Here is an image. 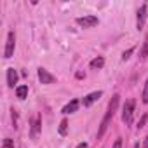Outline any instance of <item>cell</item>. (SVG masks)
<instances>
[{"label":"cell","mask_w":148,"mask_h":148,"mask_svg":"<svg viewBox=\"0 0 148 148\" xmlns=\"http://www.w3.org/2000/svg\"><path fill=\"white\" fill-rule=\"evenodd\" d=\"M119 103H120V96H119V94H115V96L112 98V101L108 103L106 113H105V117H103V120H101V125H99V131H98V139H101V138H103V134L106 132L108 124H110V120L113 119V115H115V112H117V108H119Z\"/></svg>","instance_id":"1"},{"label":"cell","mask_w":148,"mask_h":148,"mask_svg":"<svg viewBox=\"0 0 148 148\" xmlns=\"http://www.w3.org/2000/svg\"><path fill=\"white\" fill-rule=\"evenodd\" d=\"M134 106H136V101H134V99H129V101H125V105H124V108H122V120L125 122V125H131V124H132Z\"/></svg>","instance_id":"2"},{"label":"cell","mask_w":148,"mask_h":148,"mask_svg":"<svg viewBox=\"0 0 148 148\" xmlns=\"http://www.w3.org/2000/svg\"><path fill=\"white\" fill-rule=\"evenodd\" d=\"M14 47H16V35H14V32H9V33H7L5 49H4V58H5V59H9V58L14 54Z\"/></svg>","instance_id":"3"},{"label":"cell","mask_w":148,"mask_h":148,"mask_svg":"<svg viewBox=\"0 0 148 148\" xmlns=\"http://www.w3.org/2000/svg\"><path fill=\"white\" fill-rule=\"evenodd\" d=\"M98 18L96 16H84V18H77V23L80 25V26H84V28H92V26H96L98 25Z\"/></svg>","instance_id":"4"},{"label":"cell","mask_w":148,"mask_h":148,"mask_svg":"<svg viewBox=\"0 0 148 148\" xmlns=\"http://www.w3.org/2000/svg\"><path fill=\"white\" fill-rule=\"evenodd\" d=\"M146 11H148V5L143 4L139 9H138V21H136V28L141 30L145 26V21H146Z\"/></svg>","instance_id":"5"},{"label":"cell","mask_w":148,"mask_h":148,"mask_svg":"<svg viewBox=\"0 0 148 148\" xmlns=\"http://www.w3.org/2000/svg\"><path fill=\"white\" fill-rule=\"evenodd\" d=\"M38 80L42 82V84H52L54 80H56V77L54 75H51V73L45 70V68H38Z\"/></svg>","instance_id":"6"},{"label":"cell","mask_w":148,"mask_h":148,"mask_svg":"<svg viewBox=\"0 0 148 148\" xmlns=\"http://www.w3.org/2000/svg\"><path fill=\"white\" fill-rule=\"evenodd\" d=\"M101 96H103V92H101V91H96V92H91V94H87V96H86V98L82 99V105H84V106L87 108V106H91V105H92L94 101H98V99H99Z\"/></svg>","instance_id":"7"},{"label":"cell","mask_w":148,"mask_h":148,"mask_svg":"<svg viewBox=\"0 0 148 148\" xmlns=\"http://www.w3.org/2000/svg\"><path fill=\"white\" fill-rule=\"evenodd\" d=\"M16 82H18V71L14 68H9L7 70V86L9 87H14Z\"/></svg>","instance_id":"8"},{"label":"cell","mask_w":148,"mask_h":148,"mask_svg":"<svg viewBox=\"0 0 148 148\" xmlns=\"http://www.w3.org/2000/svg\"><path fill=\"white\" fill-rule=\"evenodd\" d=\"M40 127H42V120H40V117L33 119V120H32V131H30V136H32V138H35V136L38 134Z\"/></svg>","instance_id":"9"},{"label":"cell","mask_w":148,"mask_h":148,"mask_svg":"<svg viewBox=\"0 0 148 148\" xmlns=\"http://www.w3.org/2000/svg\"><path fill=\"white\" fill-rule=\"evenodd\" d=\"M79 105H80V103H79L77 99H71V101H70V103H68V105L63 108V113H64V115H68V113H73V112H77Z\"/></svg>","instance_id":"10"},{"label":"cell","mask_w":148,"mask_h":148,"mask_svg":"<svg viewBox=\"0 0 148 148\" xmlns=\"http://www.w3.org/2000/svg\"><path fill=\"white\" fill-rule=\"evenodd\" d=\"M16 96H18L19 99H25V98L28 96V86H19V87L16 89Z\"/></svg>","instance_id":"11"},{"label":"cell","mask_w":148,"mask_h":148,"mask_svg":"<svg viewBox=\"0 0 148 148\" xmlns=\"http://www.w3.org/2000/svg\"><path fill=\"white\" fill-rule=\"evenodd\" d=\"M103 64H105V59L101 58V56H98V58H94L92 61H91V68H103Z\"/></svg>","instance_id":"12"},{"label":"cell","mask_w":148,"mask_h":148,"mask_svg":"<svg viewBox=\"0 0 148 148\" xmlns=\"http://www.w3.org/2000/svg\"><path fill=\"white\" fill-rule=\"evenodd\" d=\"M146 56H148V35H146L145 44H143V49H141V52H139V59H146Z\"/></svg>","instance_id":"13"},{"label":"cell","mask_w":148,"mask_h":148,"mask_svg":"<svg viewBox=\"0 0 148 148\" xmlns=\"http://www.w3.org/2000/svg\"><path fill=\"white\" fill-rule=\"evenodd\" d=\"M141 99H143V103H148V80L145 82V87H143V94H141Z\"/></svg>","instance_id":"14"},{"label":"cell","mask_w":148,"mask_h":148,"mask_svg":"<svg viewBox=\"0 0 148 148\" xmlns=\"http://www.w3.org/2000/svg\"><path fill=\"white\" fill-rule=\"evenodd\" d=\"M66 129H68V122L66 120H61V124H59V134L64 136L66 134Z\"/></svg>","instance_id":"15"},{"label":"cell","mask_w":148,"mask_h":148,"mask_svg":"<svg viewBox=\"0 0 148 148\" xmlns=\"http://www.w3.org/2000/svg\"><path fill=\"white\" fill-rule=\"evenodd\" d=\"M2 148H14V141H12L11 138H5V139L2 141Z\"/></svg>","instance_id":"16"},{"label":"cell","mask_w":148,"mask_h":148,"mask_svg":"<svg viewBox=\"0 0 148 148\" xmlns=\"http://www.w3.org/2000/svg\"><path fill=\"white\" fill-rule=\"evenodd\" d=\"M132 52H134V47H131V49L124 51V52H122V59H124V61H125V59H129V56H131Z\"/></svg>","instance_id":"17"},{"label":"cell","mask_w":148,"mask_h":148,"mask_svg":"<svg viewBox=\"0 0 148 148\" xmlns=\"http://www.w3.org/2000/svg\"><path fill=\"white\" fill-rule=\"evenodd\" d=\"M146 120H148V115H143V117H141V120L138 122V129H141V127L145 125V122H146Z\"/></svg>","instance_id":"18"},{"label":"cell","mask_w":148,"mask_h":148,"mask_svg":"<svg viewBox=\"0 0 148 148\" xmlns=\"http://www.w3.org/2000/svg\"><path fill=\"white\" fill-rule=\"evenodd\" d=\"M112 148H122V139L119 138V139H115V143H113V146Z\"/></svg>","instance_id":"19"},{"label":"cell","mask_w":148,"mask_h":148,"mask_svg":"<svg viewBox=\"0 0 148 148\" xmlns=\"http://www.w3.org/2000/svg\"><path fill=\"white\" fill-rule=\"evenodd\" d=\"M77 148H87V143H86V141H84V143H79Z\"/></svg>","instance_id":"20"},{"label":"cell","mask_w":148,"mask_h":148,"mask_svg":"<svg viewBox=\"0 0 148 148\" xmlns=\"http://www.w3.org/2000/svg\"><path fill=\"white\" fill-rule=\"evenodd\" d=\"M145 148H148V136H146V139H145Z\"/></svg>","instance_id":"21"},{"label":"cell","mask_w":148,"mask_h":148,"mask_svg":"<svg viewBox=\"0 0 148 148\" xmlns=\"http://www.w3.org/2000/svg\"><path fill=\"white\" fill-rule=\"evenodd\" d=\"M134 148H139V145H138V143H136V145H134Z\"/></svg>","instance_id":"22"}]
</instances>
